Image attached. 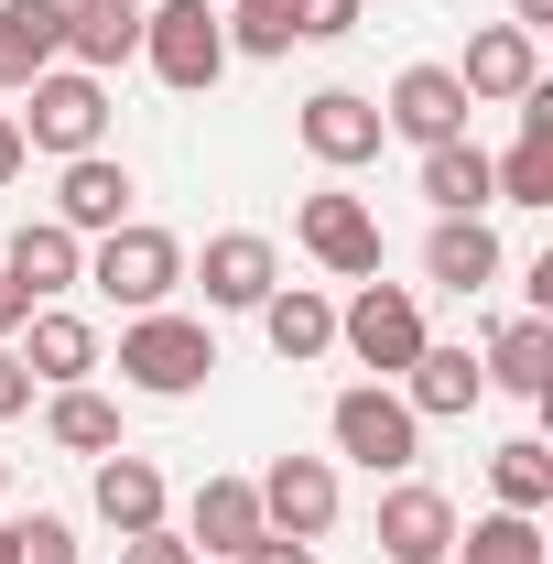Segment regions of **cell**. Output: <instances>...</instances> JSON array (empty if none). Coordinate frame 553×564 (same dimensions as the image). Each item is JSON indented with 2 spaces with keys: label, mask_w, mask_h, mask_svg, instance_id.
Segmentation results:
<instances>
[{
  "label": "cell",
  "mask_w": 553,
  "mask_h": 564,
  "mask_svg": "<svg viewBox=\"0 0 553 564\" xmlns=\"http://www.w3.org/2000/svg\"><path fill=\"white\" fill-rule=\"evenodd\" d=\"M207 369H217L207 315L152 304V315H131V326H120V380H131L141 402H185V391H207Z\"/></svg>",
  "instance_id": "1"
},
{
  "label": "cell",
  "mask_w": 553,
  "mask_h": 564,
  "mask_svg": "<svg viewBox=\"0 0 553 564\" xmlns=\"http://www.w3.org/2000/svg\"><path fill=\"white\" fill-rule=\"evenodd\" d=\"M22 152H55V163H76V152H109V76L87 66H44L33 87H22Z\"/></svg>",
  "instance_id": "2"
},
{
  "label": "cell",
  "mask_w": 553,
  "mask_h": 564,
  "mask_svg": "<svg viewBox=\"0 0 553 564\" xmlns=\"http://www.w3.org/2000/svg\"><path fill=\"white\" fill-rule=\"evenodd\" d=\"M87 282H98L120 315H152V304H174V282H185V239L152 228V217H120V228L87 250Z\"/></svg>",
  "instance_id": "3"
},
{
  "label": "cell",
  "mask_w": 553,
  "mask_h": 564,
  "mask_svg": "<svg viewBox=\"0 0 553 564\" xmlns=\"http://www.w3.org/2000/svg\"><path fill=\"white\" fill-rule=\"evenodd\" d=\"M141 66L163 76L174 98H207L217 76H228V22H217V0H163V11H141Z\"/></svg>",
  "instance_id": "4"
},
{
  "label": "cell",
  "mask_w": 553,
  "mask_h": 564,
  "mask_svg": "<svg viewBox=\"0 0 553 564\" xmlns=\"http://www.w3.org/2000/svg\"><path fill=\"white\" fill-rule=\"evenodd\" d=\"M326 434H337L347 467H369V478H413V456H423V423H413V402H402L391 380H358V391H337Z\"/></svg>",
  "instance_id": "5"
},
{
  "label": "cell",
  "mask_w": 553,
  "mask_h": 564,
  "mask_svg": "<svg viewBox=\"0 0 553 564\" xmlns=\"http://www.w3.org/2000/svg\"><path fill=\"white\" fill-rule=\"evenodd\" d=\"M337 348L358 358V369H380V380H402L434 337H423V304H413V282H358L337 304Z\"/></svg>",
  "instance_id": "6"
},
{
  "label": "cell",
  "mask_w": 553,
  "mask_h": 564,
  "mask_svg": "<svg viewBox=\"0 0 553 564\" xmlns=\"http://www.w3.org/2000/svg\"><path fill=\"white\" fill-rule=\"evenodd\" d=\"M250 489H261V521H272L282 543H326V532H337V510H347L337 456H272Z\"/></svg>",
  "instance_id": "7"
},
{
  "label": "cell",
  "mask_w": 553,
  "mask_h": 564,
  "mask_svg": "<svg viewBox=\"0 0 553 564\" xmlns=\"http://www.w3.org/2000/svg\"><path fill=\"white\" fill-rule=\"evenodd\" d=\"M293 141L326 163V174H358V163H380V98H358V87H315L304 109H293Z\"/></svg>",
  "instance_id": "8"
},
{
  "label": "cell",
  "mask_w": 553,
  "mask_h": 564,
  "mask_svg": "<svg viewBox=\"0 0 553 564\" xmlns=\"http://www.w3.org/2000/svg\"><path fill=\"white\" fill-rule=\"evenodd\" d=\"M293 239H304V261H326L337 282H380V217L358 196H337V185L293 207Z\"/></svg>",
  "instance_id": "9"
},
{
  "label": "cell",
  "mask_w": 553,
  "mask_h": 564,
  "mask_svg": "<svg viewBox=\"0 0 553 564\" xmlns=\"http://www.w3.org/2000/svg\"><path fill=\"white\" fill-rule=\"evenodd\" d=\"M369 543H380V564H445V554H456V499L423 489V478H391Z\"/></svg>",
  "instance_id": "10"
},
{
  "label": "cell",
  "mask_w": 553,
  "mask_h": 564,
  "mask_svg": "<svg viewBox=\"0 0 553 564\" xmlns=\"http://www.w3.org/2000/svg\"><path fill=\"white\" fill-rule=\"evenodd\" d=\"M467 87H456V66H402L391 76V98H380V131H402L413 152H434V141H467Z\"/></svg>",
  "instance_id": "11"
},
{
  "label": "cell",
  "mask_w": 553,
  "mask_h": 564,
  "mask_svg": "<svg viewBox=\"0 0 553 564\" xmlns=\"http://www.w3.org/2000/svg\"><path fill=\"white\" fill-rule=\"evenodd\" d=\"M0 282H11L22 304H55V293L87 282V239L55 228V217H22V228H11V250H0Z\"/></svg>",
  "instance_id": "12"
},
{
  "label": "cell",
  "mask_w": 553,
  "mask_h": 564,
  "mask_svg": "<svg viewBox=\"0 0 553 564\" xmlns=\"http://www.w3.org/2000/svg\"><path fill=\"white\" fill-rule=\"evenodd\" d=\"M131 163L120 152H76L66 174H55V228H76V239H109L120 217H131Z\"/></svg>",
  "instance_id": "13"
},
{
  "label": "cell",
  "mask_w": 553,
  "mask_h": 564,
  "mask_svg": "<svg viewBox=\"0 0 553 564\" xmlns=\"http://www.w3.org/2000/svg\"><path fill=\"white\" fill-rule=\"evenodd\" d=\"M196 282H207V304H217V315H261V293L282 282V250L261 239V228H217V239H207V261H196Z\"/></svg>",
  "instance_id": "14"
},
{
  "label": "cell",
  "mask_w": 553,
  "mask_h": 564,
  "mask_svg": "<svg viewBox=\"0 0 553 564\" xmlns=\"http://www.w3.org/2000/svg\"><path fill=\"white\" fill-rule=\"evenodd\" d=\"M261 532H272V521H261V489H250V478H207V489L185 499V543H196V564H239Z\"/></svg>",
  "instance_id": "15"
},
{
  "label": "cell",
  "mask_w": 553,
  "mask_h": 564,
  "mask_svg": "<svg viewBox=\"0 0 553 564\" xmlns=\"http://www.w3.org/2000/svg\"><path fill=\"white\" fill-rule=\"evenodd\" d=\"M44 66H66V0H0V98H22Z\"/></svg>",
  "instance_id": "16"
},
{
  "label": "cell",
  "mask_w": 553,
  "mask_h": 564,
  "mask_svg": "<svg viewBox=\"0 0 553 564\" xmlns=\"http://www.w3.org/2000/svg\"><path fill=\"white\" fill-rule=\"evenodd\" d=\"M456 87H467L478 109H510L521 87H543V44H532L521 22H488L478 44H467V66H456Z\"/></svg>",
  "instance_id": "17"
},
{
  "label": "cell",
  "mask_w": 553,
  "mask_h": 564,
  "mask_svg": "<svg viewBox=\"0 0 553 564\" xmlns=\"http://www.w3.org/2000/svg\"><path fill=\"white\" fill-rule=\"evenodd\" d=\"M261 337H272L282 369H315V358L337 348V304H326L315 282H272V293H261Z\"/></svg>",
  "instance_id": "18"
},
{
  "label": "cell",
  "mask_w": 553,
  "mask_h": 564,
  "mask_svg": "<svg viewBox=\"0 0 553 564\" xmlns=\"http://www.w3.org/2000/svg\"><path fill=\"white\" fill-rule=\"evenodd\" d=\"M499 272H510V250H499L488 217H434V239H423V282H445V293H488Z\"/></svg>",
  "instance_id": "19"
},
{
  "label": "cell",
  "mask_w": 553,
  "mask_h": 564,
  "mask_svg": "<svg viewBox=\"0 0 553 564\" xmlns=\"http://www.w3.org/2000/svg\"><path fill=\"white\" fill-rule=\"evenodd\" d=\"M488 391H521V402H553V315H510L499 337L478 348Z\"/></svg>",
  "instance_id": "20"
},
{
  "label": "cell",
  "mask_w": 553,
  "mask_h": 564,
  "mask_svg": "<svg viewBox=\"0 0 553 564\" xmlns=\"http://www.w3.org/2000/svg\"><path fill=\"white\" fill-rule=\"evenodd\" d=\"M402 402H413V423H456L488 402V369L467 348H423L413 369H402Z\"/></svg>",
  "instance_id": "21"
},
{
  "label": "cell",
  "mask_w": 553,
  "mask_h": 564,
  "mask_svg": "<svg viewBox=\"0 0 553 564\" xmlns=\"http://www.w3.org/2000/svg\"><path fill=\"white\" fill-rule=\"evenodd\" d=\"M141 55V0H66V66L109 76Z\"/></svg>",
  "instance_id": "22"
},
{
  "label": "cell",
  "mask_w": 553,
  "mask_h": 564,
  "mask_svg": "<svg viewBox=\"0 0 553 564\" xmlns=\"http://www.w3.org/2000/svg\"><path fill=\"white\" fill-rule=\"evenodd\" d=\"M22 326H33V348H22V369H33L44 391H66V380H87V369H98V326H87L76 304H33Z\"/></svg>",
  "instance_id": "23"
},
{
  "label": "cell",
  "mask_w": 553,
  "mask_h": 564,
  "mask_svg": "<svg viewBox=\"0 0 553 564\" xmlns=\"http://www.w3.org/2000/svg\"><path fill=\"white\" fill-rule=\"evenodd\" d=\"M423 207L434 217H488L499 207V174H488L478 141H434V152H423Z\"/></svg>",
  "instance_id": "24"
},
{
  "label": "cell",
  "mask_w": 553,
  "mask_h": 564,
  "mask_svg": "<svg viewBox=\"0 0 553 564\" xmlns=\"http://www.w3.org/2000/svg\"><path fill=\"white\" fill-rule=\"evenodd\" d=\"M98 521H109L120 543H131V532H152V521H163V467H152V456H131V445H120V456H98Z\"/></svg>",
  "instance_id": "25"
},
{
  "label": "cell",
  "mask_w": 553,
  "mask_h": 564,
  "mask_svg": "<svg viewBox=\"0 0 553 564\" xmlns=\"http://www.w3.org/2000/svg\"><path fill=\"white\" fill-rule=\"evenodd\" d=\"M488 489H499V510L543 521V510H553V445H543V434H510V445L488 456Z\"/></svg>",
  "instance_id": "26"
},
{
  "label": "cell",
  "mask_w": 553,
  "mask_h": 564,
  "mask_svg": "<svg viewBox=\"0 0 553 564\" xmlns=\"http://www.w3.org/2000/svg\"><path fill=\"white\" fill-rule=\"evenodd\" d=\"M44 434H55L66 456H120V402H98L87 380H66V391L44 402Z\"/></svg>",
  "instance_id": "27"
},
{
  "label": "cell",
  "mask_w": 553,
  "mask_h": 564,
  "mask_svg": "<svg viewBox=\"0 0 553 564\" xmlns=\"http://www.w3.org/2000/svg\"><path fill=\"white\" fill-rule=\"evenodd\" d=\"M228 55H293L304 44V0H217Z\"/></svg>",
  "instance_id": "28"
},
{
  "label": "cell",
  "mask_w": 553,
  "mask_h": 564,
  "mask_svg": "<svg viewBox=\"0 0 553 564\" xmlns=\"http://www.w3.org/2000/svg\"><path fill=\"white\" fill-rule=\"evenodd\" d=\"M499 174V207H553V131H521L510 152H488Z\"/></svg>",
  "instance_id": "29"
},
{
  "label": "cell",
  "mask_w": 553,
  "mask_h": 564,
  "mask_svg": "<svg viewBox=\"0 0 553 564\" xmlns=\"http://www.w3.org/2000/svg\"><path fill=\"white\" fill-rule=\"evenodd\" d=\"M0 554L11 564H76V532L55 510H33V521H0Z\"/></svg>",
  "instance_id": "30"
},
{
  "label": "cell",
  "mask_w": 553,
  "mask_h": 564,
  "mask_svg": "<svg viewBox=\"0 0 553 564\" xmlns=\"http://www.w3.org/2000/svg\"><path fill=\"white\" fill-rule=\"evenodd\" d=\"M120 564H196V543H185L174 521H152V532H131V543H120Z\"/></svg>",
  "instance_id": "31"
},
{
  "label": "cell",
  "mask_w": 553,
  "mask_h": 564,
  "mask_svg": "<svg viewBox=\"0 0 553 564\" xmlns=\"http://www.w3.org/2000/svg\"><path fill=\"white\" fill-rule=\"evenodd\" d=\"M337 33H358V0H304V44H337Z\"/></svg>",
  "instance_id": "32"
},
{
  "label": "cell",
  "mask_w": 553,
  "mask_h": 564,
  "mask_svg": "<svg viewBox=\"0 0 553 564\" xmlns=\"http://www.w3.org/2000/svg\"><path fill=\"white\" fill-rule=\"evenodd\" d=\"M33 402V369H22V348H0V423Z\"/></svg>",
  "instance_id": "33"
},
{
  "label": "cell",
  "mask_w": 553,
  "mask_h": 564,
  "mask_svg": "<svg viewBox=\"0 0 553 564\" xmlns=\"http://www.w3.org/2000/svg\"><path fill=\"white\" fill-rule=\"evenodd\" d=\"M239 564H315V543H282V532H261V543H250Z\"/></svg>",
  "instance_id": "34"
},
{
  "label": "cell",
  "mask_w": 553,
  "mask_h": 564,
  "mask_svg": "<svg viewBox=\"0 0 553 564\" xmlns=\"http://www.w3.org/2000/svg\"><path fill=\"white\" fill-rule=\"evenodd\" d=\"M22 163H33V152H22V120H11V109H0V185H11V174H22Z\"/></svg>",
  "instance_id": "35"
},
{
  "label": "cell",
  "mask_w": 553,
  "mask_h": 564,
  "mask_svg": "<svg viewBox=\"0 0 553 564\" xmlns=\"http://www.w3.org/2000/svg\"><path fill=\"white\" fill-rule=\"evenodd\" d=\"M22 315H33V304H22V293H11V282H0V348H11V337H22Z\"/></svg>",
  "instance_id": "36"
},
{
  "label": "cell",
  "mask_w": 553,
  "mask_h": 564,
  "mask_svg": "<svg viewBox=\"0 0 553 564\" xmlns=\"http://www.w3.org/2000/svg\"><path fill=\"white\" fill-rule=\"evenodd\" d=\"M510 22H521V33H543V22H553V0H510Z\"/></svg>",
  "instance_id": "37"
},
{
  "label": "cell",
  "mask_w": 553,
  "mask_h": 564,
  "mask_svg": "<svg viewBox=\"0 0 553 564\" xmlns=\"http://www.w3.org/2000/svg\"><path fill=\"white\" fill-rule=\"evenodd\" d=\"M0 489H11V456H0Z\"/></svg>",
  "instance_id": "38"
},
{
  "label": "cell",
  "mask_w": 553,
  "mask_h": 564,
  "mask_svg": "<svg viewBox=\"0 0 553 564\" xmlns=\"http://www.w3.org/2000/svg\"><path fill=\"white\" fill-rule=\"evenodd\" d=\"M0 564H11V554H0Z\"/></svg>",
  "instance_id": "39"
}]
</instances>
